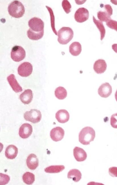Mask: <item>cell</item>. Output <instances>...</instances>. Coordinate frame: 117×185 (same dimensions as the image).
<instances>
[{
  "label": "cell",
  "instance_id": "obj_1",
  "mask_svg": "<svg viewBox=\"0 0 117 185\" xmlns=\"http://www.w3.org/2000/svg\"><path fill=\"white\" fill-rule=\"evenodd\" d=\"M30 27L27 32L28 37L30 40H37L41 39L44 34V23L40 18L34 17L28 22Z\"/></svg>",
  "mask_w": 117,
  "mask_h": 185
},
{
  "label": "cell",
  "instance_id": "obj_2",
  "mask_svg": "<svg viewBox=\"0 0 117 185\" xmlns=\"http://www.w3.org/2000/svg\"><path fill=\"white\" fill-rule=\"evenodd\" d=\"M95 137V131L93 129L90 127H86L79 133V141L83 145H89L91 142L94 140Z\"/></svg>",
  "mask_w": 117,
  "mask_h": 185
},
{
  "label": "cell",
  "instance_id": "obj_3",
  "mask_svg": "<svg viewBox=\"0 0 117 185\" xmlns=\"http://www.w3.org/2000/svg\"><path fill=\"white\" fill-rule=\"evenodd\" d=\"M8 11L10 16L15 18L22 17L25 13L24 5L21 2L18 0L14 1L9 5Z\"/></svg>",
  "mask_w": 117,
  "mask_h": 185
},
{
  "label": "cell",
  "instance_id": "obj_4",
  "mask_svg": "<svg viewBox=\"0 0 117 185\" xmlns=\"http://www.w3.org/2000/svg\"><path fill=\"white\" fill-rule=\"evenodd\" d=\"M73 35V32L71 28L67 27H62L58 31V41L61 44H66L71 40Z\"/></svg>",
  "mask_w": 117,
  "mask_h": 185
},
{
  "label": "cell",
  "instance_id": "obj_5",
  "mask_svg": "<svg viewBox=\"0 0 117 185\" xmlns=\"http://www.w3.org/2000/svg\"><path fill=\"white\" fill-rule=\"evenodd\" d=\"M24 117L26 120L34 124L40 121L42 114L40 110L36 109H31L30 111L25 112Z\"/></svg>",
  "mask_w": 117,
  "mask_h": 185
},
{
  "label": "cell",
  "instance_id": "obj_6",
  "mask_svg": "<svg viewBox=\"0 0 117 185\" xmlns=\"http://www.w3.org/2000/svg\"><path fill=\"white\" fill-rule=\"evenodd\" d=\"M25 56V51L21 46H15L12 49L11 57L14 61L17 62L21 61L24 58Z\"/></svg>",
  "mask_w": 117,
  "mask_h": 185
},
{
  "label": "cell",
  "instance_id": "obj_7",
  "mask_svg": "<svg viewBox=\"0 0 117 185\" xmlns=\"http://www.w3.org/2000/svg\"><path fill=\"white\" fill-rule=\"evenodd\" d=\"M33 70L32 65L29 62H25L22 63L18 68V74L22 77L29 76L32 73Z\"/></svg>",
  "mask_w": 117,
  "mask_h": 185
},
{
  "label": "cell",
  "instance_id": "obj_8",
  "mask_svg": "<svg viewBox=\"0 0 117 185\" xmlns=\"http://www.w3.org/2000/svg\"><path fill=\"white\" fill-rule=\"evenodd\" d=\"M89 12L84 7L79 8L74 14V18L78 22L82 23L87 20L89 18Z\"/></svg>",
  "mask_w": 117,
  "mask_h": 185
},
{
  "label": "cell",
  "instance_id": "obj_9",
  "mask_svg": "<svg viewBox=\"0 0 117 185\" xmlns=\"http://www.w3.org/2000/svg\"><path fill=\"white\" fill-rule=\"evenodd\" d=\"M64 134V131L62 128L56 127L51 130L50 135L53 141L57 142L61 140L63 138Z\"/></svg>",
  "mask_w": 117,
  "mask_h": 185
},
{
  "label": "cell",
  "instance_id": "obj_10",
  "mask_svg": "<svg viewBox=\"0 0 117 185\" xmlns=\"http://www.w3.org/2000/svg\"><path fill=\"white\" fill-rule=\"evenodd\" d=\"M32 132V126L28 123H24L19 128V135L21 138L26 139L31 135Z\"/></svg>",
  "mask_w": 117,
  "mask_h": 185
},
{
  "label": "cell",
  "instance_id": "obj_11",
  "mask_svg": "<svg viewBox=\"0 0 117 185\" xmlns=\"http://www.w3.org/2000/svg\"><path fill=\"white\" fill-rule=\"evenodd\" d=\"M112 87L108 83L102 84L98 89V93L101 97L106 98L109 96L112 92Z\"/></svg>",
  "mask_w": 117,
  "mask_h": 185
},
{
  "label": "cell",
  "instance_id": "obj_12",
  "mask_svg": "<svg viewBox=\"0 0 117 185\" xmlns=\"http://www.w3.org/2000/svg\"><path fill=\"white\" fill-rule=\"evenodd\" d=\"M74 156L76 160L78 162L85 160L87 157L86 152L82 148L75 147L73 150Z\"/></svg>",
  "mask_w": 117,
  "mask_h": 185
},
{
  "label": "cell",
  "instance_id": "obj_13",
  "mask_svg": "<svg viewBox=\"0 0 117 185\" xmlns=\"http://www.w3.org/2000/svg\"><path fill=\"white\" fill-rule=\"evenodd\" d=\"M38 159L34 154L31 153L27 157L26 165L28 168L31 170H34L38 165Z\"/></svg>",
  "mask_w": 117,
  "mask_h": 185
},
{
  "label": "cell",
  "instance_id": "obj_14",
  "mask_svg": "<svg viewBox=\"0 0 117 185\" xmlns=\"http://www.w3.org/2000/svg\"><path fill=\"white\" fill-rule=\"evenodd\" d=\"M107 64L105 61L102 59H99L95 62L93 69L95 72L98 74L104 73L106 70Z\"/></svg>",
  "mask_w": 117,
  "mask_h": 185
},
{
  "label": "cell",
  "instance_id": "obj_15",
  "mask_svg": "<svg viewBox=\"0 0 117 185\" xmlns=\"http://www.w3.org/2000/svg\"><path fill=\"white\" fill-rule=\"evenodd\" d=\"M7 79L10 85L15 92H19L22 91V87L17 82L14 74H11Z\"/></svg>",
  "mask_w": 117,
  "mask_h": 185
},
{
  "label": "cell",
  "instance_id": "obj_16",
  "mask_svg": "<svg viewBox=\"0 0 117 185\" xmlns=\"http://www.w3.org/2000/svg\"><path fill=\"white\" fill-rule=\"evenodd\" d=\"M56 118L59 122L64 123L68 121L69 120V114L67 110L61 109L56 113Z\"/></svg>",
  "mask_w": 117,
  "mask_h": 185
},
{
  "label": "cell",
  "instance_id": "obj_17",
  "mask_svg": "<svg viewBox=\"0 0 117 185\" xmlns=\"http://www.w3.org/2000/svg\"><path fill=\"white\" fill-rule=\"evenodd\" d=\"M33 97L32 92L30 89L25 90L19 96L20 101L25 104H28L30 103Z\"/></svg>",
  "mask_w": 117,
  "mask_h": 185
},
{
  "label": "cell",
  "instance_id": "obj_18",
  "mask_svg": "<svg viewBox=\"0 0 117 185\" xmlns=\"http://www.w3.org/2000/svg\"><path fill=\"white\" fill-rule=\"evenodd\" d=\"M18 153L17 148L13 145H11L7 147L5 152V155L7 159H12L16 157Z\"/></svg>",
  "mask_w": 117,
  "mask_h": 185
},
{
  "label": "cell",
  "instance_id": "obj_19",
  "mask_svg": "<svg viewBox=\"0 0 117 185\" xmlns=\"http://www.w3.org/2000/svg\"><path fill=\"white\" fill-rule=\"evenodd\" d=\"M69 49V52L72 56H77L81 52V46L78 42H74L70 45Z\"/></svg>",
  "mask_w": 117,
  "mask_h": 185
},
{
  "label": "cell",
  "instance_id": "obj_20",
  "mask_svg": "<svg viewBox=\"0 0 117 185\" xmlns=\"http://www.w3.org/2000/svg\"><path fill=\"white\" fill-rule=\"evenodd\" d=\"M82 174L80 171L76 169L70 170L67 173V178L72 179L75 182L79 181L81 179Z\"/></svg>",
  "mask_w": 117,
  "mask_h": 185
},
{
  "label": "cell",
  "instance_id": "obj_21",
  "mask_svg": "<svg viewBox=\"0 0 117 185\" xmlns=\"http://www.w3.org/2000/svg\"><path fill=\"white\" fill-rule=\"evenodd\" d=\"M93 19L94 23L99 30L100 34V40H102L104 38L106 33L105 27L102 22L100 20H97L93 16Z\"/></svg>",
  "mask_w": 117,
  "mask_h": 185
},
{
  "label": "cell",
  "instance_id": "obj_22",
  "mask_svg": "<svg viewBox=\"0 0 117 185\" xmlns=\"http://www.w3.org/2000/svg\"><path fill=\"white\" fill-rule=\"evenodd\" d=\"M65 168L63 165H52L48 166L44 169L45 172L48 173H58L61 172Z\"/></svg>",
  "mask_w": 117,
  "mask_h": 185
},
{
  "label": "cell",
  "instance_id": "obj_23",
  "mask_svg": "<svg viewBox=\"0 0 117 185\" xmlns=\"http://www.w3.org/2000/svg\"><path fill=\"white\" fill-rule=\"evenodd\" d=\"M55 94L56 97L58 99L63 100L67 97V92L64 88L59 86L55 89Z\"/></svg>",
  "mask_w": 117,
  "mask_h": 185
},
{
  "label": "cell",
  "instance_id": "obj_24",
  "mask_svg": "<svg viewBox=\"0 0 117 185\" xmlns=\"http://www.w3.org/2000/svg\"><path fill=\"white\" fill-rule=\"evenodd\" d=\"M22 178L23 182L25 184H32L35 181V176L33 173L27 172L23 175Z\"/></svg>",
  "mask_w": 117,
  "mask_h": 185
},
{
  "label": "cell",
  "instance_id": "obj_25",
  "mask_svg": "<svg viewBox=\"0 0 117 185\" xmlns=\"http://www.w3.org/2000/svg\"><path fill=\"white\" fill-rule=\"evenodd\" d=\"M97 16L98 18L102 22H106L111 19L110 16L105 11H98L97 13Z\"/></svg>",
  "mask_w": 117,
  "mask_h": 185
},
{
  "label": "cell",
  "instance_id": "obj_26",
  "mask_svg": "<svg viewBox=\"0 0 117 185\" xmlns=\"http://www.w3.org/2000/svg\"><path fill=\"white\" fill-rule=\"evenodd\" d=\"M46 7L48 10L50 15L51 26L53 31L55 34L57 35V33L55 27L54 17L53 12L50 8L46 6Z\"/></svg>",
  "mask_w": 117,
  "mask_h": 185
},
{
  "label": "cell",
  "instance_id": "obj_27",
  "mask_svg": "<svg viewBox=\"0 0 117 185\" xmlns=\"http://www.w3.org/2000/svg\"><path fill=\"white\" fill-rule=\"evenodd\" d=\"M62 6L66 13L68 14L70 12L71 6L68 0H63L62 2Z\"/></svg>",
  "mask_w": 117,
  "mask_h": 185
},
{
  "label": "cell",
  "instance_id": "obj_28",
  "mask_svg": "<svg viewBox=\"0 0 117 185\" xmlns=\"http://www.w3.org/2000/svg\"><path fill=\"white\" fill-rule=\"evenodd\" d=\"M0 185H5L7 184L9 182L10 178L8 175L2 173H0Z\"/></svg>",
  "mask_w": 117,
  "mask_h": 185
},
{
  "label": "cell",
  "instance_id": "obj_29",
  "mask_svg": "<svg viewBox=\"0 0 117 185\" xmlns=\"http://www.w3.org/2000/svg\"><path fill=\"white\" fill-rule=\"evenodd\" d=\"M106 25L111 29L114 30L117 32V21L110 19L106 22Z\"/></svg>",
  "mask_w": 117,
  "mask_h": 185
},
{
  "label": "cell",
  "instance_id": "obj_30",
  "mask_svg": "<svg viewBox=\"0 0 117 185\" xmlns=\"http://www.w3.org/2000/svg\"><path fill=\"white\" fill-rule=\"evenodd\" d=\"M110 123L112 127L117 128V113L114 114L111 116Z\"/></svg>",
  "mask_w": 117,
  "mask_h": 185
},
{
  "label": "cell",
  "instance_id": "obj_31",
  "mask_svg": "<svg viewBox=\"0 0 117 185\" xmlns=\"http://www.w3.org/2000/svg\"><path fill=\"white\" fill-rule=\"evenodd\" d=\"M109 174L112 177H117V167L113 166L109 168Z\"/></svg>",
  "mask_w": 117,
  "mask_h": 185
},
{
  "label": "cell",
  "instance_id": "obj_32",
  "mask_svg": "<svg viewBox=\"0 0 117 185\" xmlns=\"http://www.w3.org/2000/svg\"><path fill=\"white\" fill-rule=\"evenodd\" d=\"M105 11L111 16L112 15L113 9L111 5L109 4H106L104 6Z\"/></svg>",
  "mask_w": 117,
  "mask_h": 185
},
{
  "label": "cell",
  "instance_id": "obj_33",
  "mask_svg": "<svg viewBox=\"0 0 117 185\" xmlns=\"http://www.w3.org/2000/svg\"><path fill=\"white\" fill-rule=\"evenodd\" d=\"M112 50L116 53H117V44H113L112 45Z\"/></svg>",
  "mask_w": 117,
  "mask_h": 185
},
{
  "label": "cell",
  "instance_id": "obj_34",
  "mask_svg": "<svg viewBox=\"0 0 117 185\" xmlns=\"http://www.w3.org/2000/svg\"><path fill=\"white\" fill-rule=\"evenodd\" d=\"M110 1L113 4H114L115 5H117V0H110Z\"/></svg>",
  "mask_w": 117,
  "mask_h": 185
},
{
  "label": "cell",
  "instance_id": "obj_35",
  "mask_svg": "<svg viewBox=\"0 0 117 185\" xmlns=\"http://www.w3.org/2000/svg\"><path fill=\"white\" fill-rule=\"evenodd\" d=\"M115 97L116 100L117 102V90L116 91V92L115 94Z\"/></svg>",
  "mask_w": 117,
  "mask_h": 185
}]
</instances>
